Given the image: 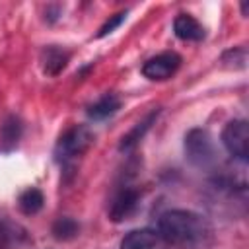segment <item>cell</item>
<instances>
[{
  "label": "cell",
  "instance_id": "4",
  "mask_svg": "<svg viewBox=\"0 0 249 249\" xmlns=\"http://www.w3.org/2000/svg\"><path fill=\"white\" fill-rule=\"evenodd\" d=\"M222 144L233 158L245 161L249 156V124H247V121H241V119L230 121L222 130Z\"/></svg>",
  "mask_w": 249,
  "mask_h": 249
},
{
  "label": "cell",
  "instance_id": "15",
  "mask_svg": "<svg viewBox=\"0 0 249 249\" xmlns=\"http://www.w3.org/2000/svg\"><path fill=\"white\" fill-rule=\"evenodd\" d=\"M156 115H158V111H154V113H150L142 123H138L126 136H123V142H121V150H128V148H132L142 136H144V132L150 128V124L154 123V119H156Z\"/></svg>",
  "mask_w": 249,
  "mask_h": 249
},
{
  "label": "cell",
  "instance_id": "3",
  "mask_svg": "<svg viewBox=\"0 0 249 249\" xmlns=\"http://www.w3.org/2000/svg\"><path fill=\"white\" fill-rule=\"evenodd\" d=\"M91 144H93V132L84 124H74L60 136L56 154H58V158L68 161V160H74V158L86 154Z\"/></svg>",
  "mask_w": 249,
  "mask_h": 249
},
{
  "label": "cell",
  "instance_id": "8",
  "mask_svg": "<svg viewBox=\"0 0 249 249\" xmlns=\"http://www.w3.org/2000/svg\"><path fill=\"white\" fill-rule=\"evenodd\" d=\"M158 241H160V235L156 230H150V228L132 230L123 237L121 249H154Z\"/></svg>",
  "mask_w": 249,
  "mask_h": 249
},
{
  "label": "cell",
  "instance_id": "7",
  "mask_svg": "<svg viewBox=\"0 0 249 249\" xmlns=\"http://www.w3.org/2000/svg\"><path fill=\"white\" fill-rule=\"evenodd\" d=\"M173 31L181 41H200L204 37V27L200 21L189 14H179L173 21Z\"/></svg>",
  "mask_w": 249,
  "mask_h": 249
},
{
  "label": "cell",
  "instance_id": "9",
  "mask_svg": "<svg viewBox=\"0 0 249 249\" xmlns=\"http://www.w3.org/2000/svg\"><path fill=\"white\" fill-rule=\"evenodd\" d=\"M27 241V231L10 220H0V249H18Z\"/></svg>",
  "mask_w": 249,
  "mask_h": 249
},
{
  "label": "cell",
  "instance_id": "5",
  "mask_svg": "<svg viewBox=\"0 0 249 249\" xmlns=\"http://www.w3.org/2000/svg\"><path fill=\"white\" fill-rule=\"evenodd\" d=\"M181 66V56L173 51H165V53H160L152 58H148L142 66V74L148 78V80H154V82H163L167 78H171Z\"/></svg>",
  "mask_w": 249,
  "mask_h": 249
},
{
  "label": "cell",
  "instance_id": "2",
  "mask_svg": "<svg viewBox=\"0 0 249 249\" xmlns=\"http://www.w3.org/2000/svg\"><path fill=\"white\" fill-rule=\"evenodd\" d=\"M185 156L187 160L200 167L206 169L216 163V146L212 136L204 128H193L185 136Z\"/></svg>",
  "mask_w": 249,
  "mask_h": 249
},
{
  "label": "cell",
  "instance_id": "14",
  "mask_svg": "<svg viewBox=\"0 0 249 249\" xmlns=\"http://www.w3.org/2000/svg\"><path fill=\"white\" fill-rule=\"evenodd\" d=\"M78 231H80L78 222H76L74 218H68V216L58 218V220L53 224V235H54L56 239H60V241L74 239V237L78 235Z\"/></svg>",
  "mask_w": 249,
  "mask_h": 249
},
{
  "label": "cell",
  "instance_id": "17",
  "mask_svg": "<svg viewBox=\"0 0 249 249\" xmlns=\"http://www.w3.org/2000/svg\"><path fill=\"white\" fill-rule=\"evenodd\" d=\"M124 18H126V12H119V14H115V16H109V19L99 27L97 37H105V35L113 33V31H115L123 21H124Z\"/></svg>",
  "mask_w": 249,
  "mask_h": 249
},
{
  "label": "cell",
  "instance_id": "10",
  "mask_svg": "<svg viewBox=\"0 0 249 249\" xmlns=\"http://www.w3.org/2000/svg\"><path fill=\"white\" fill-rule=\"evenodd\" d=\"M68 58H70V54L64 51V49H60V47H47V49H43V53H41V62H43V70L47 72V74H51V76H56V74H60L64 68H66V64H68Z\"/></svg>",
  "mask_w": 249,
  "mask_h": 249
},
{
  "label": "cell",
  "instance_id": "16",
  "mask_svg": "<svg viewBox=\"0 0 249 249\" xmlns=\"http://www.w3.org/2000/svg\"><path fill=\"white\" fill-rule=\"evenodd\" d=\"M222 62L226 66H230V68H243L245 62H247V51H245V47H233V49H230L228 53H224Z\"/></svg>",
  "mask_w": 249,
  "mask_h": 249
},
{
  "label": "cell",
  "instance_id": "6",
  "mask_svg": "<svg viewBox=\"0 0 249 249\" xmlns=\"http://www.w3.org/2000/svg\"><path fill=\"white\" fill-rule=\"evenodd\" d=\"M138 202H140V193L136 189H123L117 193V196L113 198L111 202V208H109V218L113 222H123L126 220L128 216H132L138 208Z\"/></svg>",
  "mask_w": 249,
  "mask_h": 249
},
{
  "label": "cell",
  "instance_id": "13",
  "mask_svg": "<svg viewBox=\"0 0 249 249\" xmlns=\"http://www.w3.org/2000/svg\"><path fill=\"white\" fill-rule=\"evenodd\" d=\"M43 204H45V196H43V193L39 191V189H35V187H29V189H25L21 195H19V198H18V206H19V210L23 212V214H37L41 208H43Z\"/></svg>",
  "mask_w": 249,
  "mask_h": 249
},
{
  "label": "cell",
  "instance_id": "11",
  "mask_svg": "<svg viewBox=\"0 0 249 249\" xmlns=\"http://www.w3.org/2000/svg\"><path fill=\"white\" fill-rule=\"evenodd\" d=\"M19 136H21V121L16 115H10L0 126V148L4 152H10L19 142Z\"/></svg>",
  "mask_w": 249,
  "mask_h": 249
},
{
  "label": "cell",
  "instance_id": "12",
  "mask_svg": "<svg viewBox=\"0 0 249 249\" xmlns=\"http://www.w3.org/2000/svg\"><path fill=\"white\" fill-rule=\"evenodd\" d=\"M119 107H121V99H119L117 95H113V93H107V95L99 97L93 105H89L88 115H89L91 119H95V121H101V119L111 117Z\"/></svg>",
  "mask_w": 249,
  "mask_h": 249
},
{
  "label": "cell",
  "instance_id": "1",
  "mask_svg": "<svg viewBox=\"0 0 249 249\" xmlns=\"http://www.w3.org/2000/svg\"><path fill=\"white\" fill-rule=\"evenodd\" d=\"M158 235L169 245L181 249L204 247L212 237L210 224L191 210H167L158 220Z\"/></svg>",
  "mask_w": 249,
  "mask_h": 249
}]
</instances>
